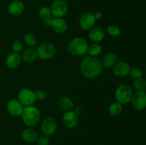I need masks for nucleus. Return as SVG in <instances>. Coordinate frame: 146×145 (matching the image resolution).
<instances>
[{
  "mask_svg": "<svg viewBox=\"0 0 146 145\" xmlns=\"http://www.w3.org/2000/svg\"><path fill=\"white\" fill-rule=\"evenodd\" d=\"M103 71V65L101 61L96 57L88 55L81 63V71L87 78L98 77Z\"/></svg>",
  "mask_w": 146,
  "mask_h": 145,
  "instance_id": "1",
  "label": "nucleus"
},
{
  "mask_svg": "<svg viewBox=\"0 0 146 145\" xmlns=\"http://www.w3.org/2000/svg\"><path fill=\"white\" fill-rule=\"evenodd\" d=\"M40 111L36 107L29 105L24 108L21 113L23 122L27 126L34 127L38 123L40 119Z\"/></svg>",
  "mask_w": 146,
  "mask_h": 145,
  "instance_id": "2",
  "label": "nucleus"
},
{
  "mask_svg": "<svg viewBox=\"0 0 146 145\" xmlns=\"http://www.w3.org/2000/svg\"><path fill=\"white\" fill-rule=\"evenodd\" d=\"M88 45L86 41L81 37L74 38L68 43L67 49L71 55L74 56L82 55L87 53Z\"/></svg>",
  "mask_w": 146,
  "mask_h": 145,
  "instance_id": "3",
  "label": "nucleus"
},
{
  "mask_svg": "<svg viewBox=\"0 0 146 145\" xmlns=\"http://www.w3.org/2000/svg\"><path fill=\"white\" fill-rule=\"evenodd\" d=\"M133 90L129 85L123 84L115 91V98L121 104H127L131 100L133 97Z\"/></svg>",
  "mask_w": 146,
  "mask_h": 145,
  "instance_id": "4",
  "label": "nucleus"
},
{
  "mask_svg": "<svg viewBox=\"0 0 146 145\" xmlns=\"http://www.w3.org/2000/svg\"><path fill=\"white\" fill-rule=\"evenodd\" d=\"M56 47L51 43H43L36 49L37 56L43 60H49L56 55Z\"/></svg>",
  "mask_w": 146,
  "mask_h": 145,
  "instance_id": "5",
  "label": "nucleus"
},
{
  "mask_svg": "<svg viewBox=\"0 0 146 145\" xmlns=\"http://www.w3.org/2000/svg\"><path fill=\"white\" fill-rule=\"evenodd\" d=\"M51 10V14L56 18H62L68 11V4L65 0H54Z\"/></svg>",
  "mask_w": 146,
  "mask_h": 145,
  "instance_id": "6",
  "label": "nucleus"
},
{
  "mask_svg": "<svg viewBox=\"0 0 146 145\" xmlns=\"http://www.w3.org/2000/svg\"><path fill=\"white\" fill-rule=\"evenodd\" d=\"M19 101L25 106L31 105L36 101L35 92L29 88H24L19 91L18 95Z\"/></svg>",
  "mask_w": 146,
  "mask_h": 145,
  "instance_id": "7",
  "label": "nucleus"
},
{
  "mask_svg": "<svg viewBox=\"0 0 146 145\" xmlns=\"http://www.w3.org/2000/svg\"><path fill=\"white\" fill-rule=\"evenodd\" d=\"M133 107L137 110H143L146 107V93L144 91H137L131 99Z\"/></svg>",
  "mask_w": 146,
  "mask_h": 145,
  "instance_id": "8",
  "label": "nucleus"
},
{
  "mask_svg": "<svg viewBox=\"0 0 146 145\" xmlns=\"http://www.w3.org/2000/svg\"><path fill=\"white\" fill-rule=\"evenodd\" d=\"M41 128L44 134L51 136L56 132L57 123L53 117H46L41 122Z\"/></svg>",
  "mask_w": 146,
  "mask_h": 145,
  "instance_id": "9",
  "label": "nucleus"
},
{
  "mask_svg": "<svg viewBox=\"0 0 146 145\" xmlns=\"http://www.w3.org/2000/svg\"><path fill=\"white\" fill-rule=\"evenodd\" d=\"M94 14L91 12H86L83 14L79 20V25L82 29L88 30L92 28L96 23Z\"/></svg>",
  "mask_w": 146,
  "mask_h": 145,
  "instance_id": "10",
  "label": "nucleus"
},
{
  "mask_svg": "<svg viewBox=\"0 0 146 145\" xmlns=\"http://www.w3.org/2000/svg\"><path fill=\"white\" fill-rule=\"evenodd\" d=\"M23 109V105L19 101V100H11L7 104V111L10 115L14 117H19L21 115Z\"/></svg>",
  "mask_w": 146,
  "mask_h": 145,
  "instance_id": "11",
  "label": "nucleus"
},
{
  "mask_svg": "<svg viewBox=\"0 0 146 145\" xmlns=\"http://www.w3.org/2000/svg\"><path fill=\"white\" fill-rule=\"evenodd\" d=\"M63 122L66 127L69 128V129L74 128L78 125V115L73 111H67L63 116Z\"/></svg>",
  "mask_w": 146,
  "mask_h": 145,
  "instance_id": "12",
  "label": "nucleus"
},
{
  "mask_svg": "<svg viewBox=\"0 0 146 145\" xmlns=\"http://www.w3.org/2000/svg\"><path fill=\"white\" fill-rule=\"evenodd\" d=\"M9 14L14 16H20L24 11V4L20 0H14L8 6Z\"/></svg>",
  "mask_w": 146,
  "mask_h": 145,
  "instance_id": "13",
  "label": "nucleus"
},
{
  "mask_svg": "<svg viewBox=\"0 0 146 145\" xmlns=\"http://www.w3.org/2000/svg\"><path fill=\"white\" fill-rule=\"evenodd\" d=\"M131 67L128 63L120 61L113 66V73L118 77L126 76L129 74Z\"/></svg>",
  "mask_w": 146,
  "mask_h": 145,
  "instance_id": "14",
  "label": "nucleus"
},
{
  "mask_svg": "<svg viewBox=\"0 0 146 145\" xmlns=\"http://www.w3.org/2000/svg\"><path fill=\"white\" fill-rule=\"evenodd\" d=\"M21 63V56L18 53H11L9 54L6 59V64L10 68H17Z\"/></svg>",
  "mask_w": 146,
  "mask_h": 145,
  "instance_id": "15",
  "label": "nucleus"
},
{
  "mask_svg": "<svg viewBox=\"0 0 146 145\" xmlns=\"http://www.w3.org/2000/svg\"><path fill=\"white\" fill-rule=\"evenodd\" d=\"M21 136L24 142H27V143H34L37 140L38 134H37L36 131L34 129H31V128H27L23 131Z\"/></svg>",
  "mask_w": 146,
  "mask_h": 145,
  "instance_id": "16",
  "label": "nucleus"
},
{
  "mask_svg": "<svg viewBox=\"0 0 146 145\" xmlns=\"http://www.w3.org/2000/svg\"><path fill=\"white\" fill-rule=\"evenodd\" d=\"M51 26L56 32L61 34L66 31L67 23L62 18H56L53 21Z\"/></svg>",
  "mask_w": 146,
  "mask_h": 145,
  "instance_id": "17",
  "label": "nucleus"
},
{
  "mask_svg": "<svg viewBox=\"0 0 146 145\" xmlns=\"http://www.w3.org/2000/svg\"><path fill=\"white\" fill-rule=\"evenodd\" d=\"M89 38L91 40L95 42H99L104 39L105 36V33L103 28L101 27H94L91 30L89 33Z\"/></svg>",
  "mask_w": 146,
  "mask_h": 145,
  "instance_id": "18",
  "label": "nucleus"
},
{
  "mask_svg": "<svg viewBox=\"0 0 146 145\" xmlns=\"http://www.w3.org/2000/svg\"><path fill=\"white\" fill-rule=\"evenodd\" d=\"M117 61V57L114 53H108L103 57L102 65L103 68H111L115 65Z\"/></svg>",
  "mask_w": 146,
  "mask_h": 145,
  "instance_id": "19",
  "label": "nucleus"
},
{
  "mask_svg": "<svg viewBox=\"0 0 146 145\" xmlns=\"http://www.w3.org/2000/svg\"><path fill=\"white\" fill-rule=\"evenodd\" d=\"M36 51L33 48H27L22 53V58L28 63H32L37 58Z\"/></svg>",
  "mask_w": 146,
  "mask_h": 145,
  "instance_id": "20",
  "label": "nucleus"
},
{
  "mask_svg": "<svg viewBox=\"0 0 146 145\" xmlns=\"http://www.w3.org/2000/svg\"><path fill=\"white\" fill-rule=\"evenodd\" d=\"M58 105L61 109L66 111L71 110L74 107V103L72 100L68 97H62L60 98L58 101Z\"/></svg>",
  "mask_w": 146,
  "mask_h": 145,
  "instance_id": "21",
  "label": "nucleus"
},
{
  "mask_svg": "<svg viewBox=\"0 0 146 145\" xmlns=\"http://www.w3.org/2000/svg\"><path fill=\"white\" fill-rule=\"evenodd\" d=\"M122 105L118 102L111 104L109 107V113L113 117H117L120 115L122 112Z\"/></svg>",
  "mask_w": 146,
  "mask_h": 145,
  "instance_id": "22",
  "label": "nucleus"
},
{
  "mask_svg": "<svg viewBox=\"0 0 146 145\" xmlns=\"http://www.w3.org/2000/svg\"><path fill=\"white\" fill-rule=\"evenodd\" d=\"M101 50H102V48H101V46L99 44H91L90 46H88L87 53H88L91 56L96 57V55H98L101 53Z\"/></svg>",
  "mask_w": 146,
  "mask_h": 145,
  "instance_id": "23",
  "label": "nucleus"
},
{
  "mask_svg": "<svg viewBox=\"0 0 146 145\" xmlns=\"http://www.w3.org/2000/svg\"><path fill=\"white\" fill-rule=\"evenodd\" d=\"M24 41L27 45L29 46H34L37 44V38L34 34L31 33H27L24 36Z\"/></svg>",
  "mask_w": 146,
  "mask_h": 145,
  "instance_id": "24",
  "label": "nucleus"
},
{
  "mask_svg": "<svg viewBox=\"0 0 146 145\" xmlns=\"http://www.w3.org/2000/svg\"><path fill=\"white\" fill-rule=\"evenodd\" d=\"M134 87L137 91H143L145 88V81L142 78H138L135 80L134 82Z\"/></svg>",
  "mask_w": 146,
  "mask_h": 145,
  "instance_id": "25",
  "label": "nucleus"
},
{
  "mask_svg": "<svg viewBox=\"0 0 146 145\" xmlns=\"http://www.w3.org/2000/svg\"><path fill=\"white\" fill-rule=\"evenodd\" d=\"M38 16L41 17L42 19L49 17L51 16V9L47 7H43L38 11Z\"/></svg>",
  "mask_w": 146,
  "mask_h": 145,
  "instance_id": "26",
  "label": "nucleus"
},
{
  "mask_svg": "<svg viewBox=\"0 0 146 145\" xmlns=\"http://www.w3.org/2000/svg\"><path fill=\"white\" fill-rule=\"evenodd\" d=\"M107 31L112 36H118L121 34V29L118 26L114 25H111L107 28Z\"/></svg>",
  "mask_w": 146,
  "mask_h": 145,
  "instance_id": "27",
  "label": "nucleus"
},
{
  "mask_svg": "<svg viewBox=\"0 0 146 145\" xmlns=\"http://www.w3.org/2000/svg\"><path fill=\"white\" fill-rule=\"evenodd\" d=\"M130 76L133 79H138L142 77V71L138 68H133L130 70Z\"/></svg>",
  "mask_w": 146,
  "mask_h": 145,
  "instance_id": "28",
  "label": "nucleus"
},
{
  "mask_svg": "<svg viewBox=\"0 0 146 145\" xmlns=\"http://www.w3.org/2000/svg\"><path fill=\"white\" fill-rule=\"evenodd\" d=\"M37 144L38 145H48L49 144V138L46 134L41 135L37 138Z\"/></svg>",
  "mask_w": 146,
  "mask_h": 145,
  "instance_id": "29",
  "label": "nucleus"
},
{
  "mask_svg": "<svg viewBox=\"0 0 146 145\" xmlns=\"http://www.w3.org/2000/svg\"><path fill=\"white\" fill-rule=\"evenodd\" d=\"M11 48H12V51H14V53H19L21 52L23 49L22 43L19 41H15L12 44Z\"/></svg>",
  "mask_w": 146,
  "mask_h": 145,
  "instance_id": "30",
  "label": "nucleus"
},
{
  "mask_svg": "<svg viewBox=\"0 0 146 145\" xmlns=\"http://www.w3.org/2000/svg\"><path fill=\"white\" fill-rule=\"evenodd\" d=\"M36 100L38 101H42L46 98V92L43 89H38L35 92Z\"/></svg>",
  "mask_w": 146,
  "mask_h": 145,
  "instance_id": "31",
  "label": "nucleus"
},
{
  "mask_svg": "<svg viewBox=\"0 0 146 145\" xmlns=\"http://www.w3.org/2000/svg\"><path fill=\"white\" fill-rule=\"evenodd\" d=\"M54 19V18H53L52 16L47 17V18L43 19V24H44V25L47 26H51Z\"/></svg>",
  "mask_w": 146,
  "mask_h": 145,
  "instance_id": "32",
  "label": "nucleus"
},
{
  "mask_svg": "<svg viewBox=\"0 0 146 145\" xmlns=\"http://www.w3.org/2000/svg\"><path fill=\"white\" fill-rule=\"evenodd\" d=\"M94 16H95L96 19H100V18H102L103 14L101 11H96V12L94 13Z\"/></svg>",
  "mask_w": 146,
  "mask_h": 145,
  "instance_id": "33",
  "label": "nucleus"
},
{
  "mask_svg": "<svg viewBox=\"0 0 146 145\" xmlns=\"http://www.w3.org/2000/svg\"><path fill=\"white\" fill-rule=\"evenodd\" d=\"M81 112H82V110H81V107H76L75 109V110H74V112H75L77 115H80V114L81 113Z\"/></svg>",
  "mask_w": 146,
  "mask_h": 145,
  "instance_id": "34",
  "label": "nucleus"
},
{
  "mask_svg": "<svg viewBox=\"0 0 146 145\" xmlns=\"http://www.w3.org/2000/svg\"><path fill=\"white\" fill-rule=\"evenodd\" d=\"M145 86H146V79L145 80Z\"/></svg>",
  "mask_w": 146,
  "mask_h": 145,
  "instance_id": "35",
  "label": "nucleus"
}]
</instances>
